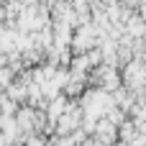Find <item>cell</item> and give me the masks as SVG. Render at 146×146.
Segmentation results:
<instances>
[{
	"label": "cell",
	"mask_w": 146,
	"mask_h": 146,
	"mask_svg": "<svg viewBox=\"0 0 146 146\" xmlns=\"http://www.w3.org/2000/svg\"><path fill=\"white\" fill-rule=\"evenodd\" d=\"M13 80H15L13 69H10L8 64H3V67H0V90H5V87H8V85H10Z\"/></svg>",
	"instance_id": "obj_1"
}]
</instances>
